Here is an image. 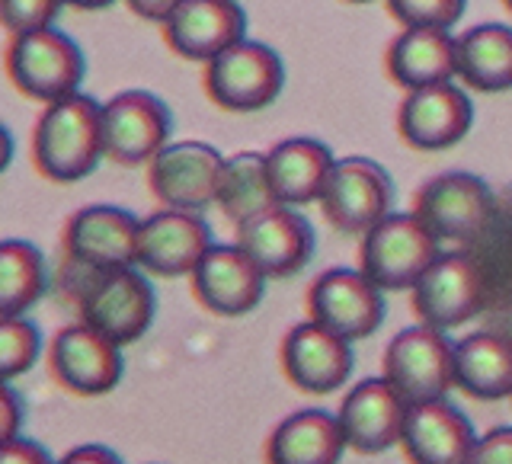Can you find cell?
<instances>
[{"mask_svg":"<svg viewBox=\"0 0 512 464\" xmlns=\"http://www.w3.org/2000/svg\"><path fill=\"white\" fill-rule=\"evenodd\" d=\"M202 87L218 109L247 116V112L272 106L282 96L285 64L276 48L266 42L240 39L205 64Z\"/></svg>","mask_w":512,"mask_h":464,"instance_id":"cell-5","label":"cell"},{"mask_svg":"<svg viewBox=\"0 0 512 464\" xmlns=\"http://www.w3.org/2000/svg\"><path fill=\"white\" fill-rule=\"evenodd\" d=\"M458 80L474 93L512 90V26L480 23L461 32Z\"/></svg>","mask_w":512,"mask_h":464,"instance_id":"cell-27","label":"cell"},{"mask_svg":"<svg viewBox=\"0 0 512 464\" xmlns=\"http://www.w3.org/2000/svg\"><path fill=\"white\" fill-rule=\"evenodd\" d=\"M23 429V400L13 391V384L4 381V394H0V442L16 439Z\"/></svg>","mask_w":512,"mask_h":464,"instance_id":"cell-34","label":"cell"},{"mask_svg":"<svg viewBox=\"0 0 512 464\" xmlns=\"http://www.w3.org/2000/svg\"><path fill=\"white\" fill-rule=\"evenodd\" d=\"M282 375L295 391L327 397L352 375V343L317 320H301L285 333L279 349Z\"/></svg>","mask_w":512,"mask_h":464,"instance_id":"cell-17","label":"cell"},{"mask_svg":"<svg viewBox=\"0 0 512 464\" xmlns=\"http://www.w3.org/2000/svg\"><path fill=\"white\" fill-rule=\"evenodd\" d=\"M474 125L471 96L455 80L407 90L397 109V135L413 151H448L468 138Z\"/></svg>","mask_w":512,"mask_h":464,"instance_id":"cell-15","label":"cell"},{"mask_svg":"<svg viewBox=\"0 0 512 464\" xmlns=\"http://www.w3.org/2000/svg\"><path fill=\"white\" fill-rule=\"evenodd\" d=\"M266 282V272L237 240L212 244L189 276L192 298L215 317H244L256 311L266 295Z\"/></svg>","mask_w":512,"mask_h":464,"instance_id":"cell-16","label":"cell"},{"mask_svg":"<svg viewBox=\"0 0 512 464\" xmlns=\"http://www.w3.org/2000/svg\"><path fill=\"white\" fill-rule=\"evenodd\" d=\"M141 218L119 205H87L64 221L61 250L74 269L138 266Z\"/></svg>","mask_w":512,"mask_h":464,"instance_id":"cell-14","label":"cell"},{"mask_svg":"<svg viewBox=\"0 0 512 464\" xmlns=\"http://www.w3.org/2000/svg\"><path fill=\"white\" fill-rule=\"evenodd\" d=\"M474 442L471 420L445 397L410 404L400 448L413 464H468Z\"/></svg>","mask_w":512,"mask_h":464,"instance_id":"cell-22","label":"cell"},{"mask_svg":"<svg viewBox=\"0 0 512 464\" xmlns=\"http://www.w3.org/2000/svg\"><path fill=\"white\" fill-rule=\"evenodd\" d=\"M439 253L442 240L413 212H391L362 234L359 269L381 292H410Z\"/></svg>","mask_w":512,"mask_h":464,"instance_id":"cell-4","label":"cell"},{"mask_svg":"<svg viewBox=\"0 0 512 464\" xmlns=\"http://www.w3.org/2000/svg\"><path fill=\"white\" fill-rule=\"evenodd\" d=\"M468 464H512V426H493L480 436Z\"/></svg>","mask_w":512,"mask_h":464,"instance_id":"cell-33","label":"cell"},{"mask_svg":"<svg viewBox=\"0 0 512 464\" xmlns=\"http://www.w3.org/2000/svg\"><path fill=\"white\" fill-rule=\"evenodd\" d=\"M234 231L237 244L266 272V279H292L314 256V228L295 205L279 202Z\"/></svg>","mask_w":512,"mask_h":464,"instance_id":"cell-19","label":"cell"},{"mask_svg":"<svg viewBox=\"0 0 512 464\" xmlns=\"http://www.w3.org/2000/svg\"><path fill=\"white\" fill-rule=\"evenodd\" d=\"M68 7L74 10H84V13H96V10H106L112 4H119V0H64Z\"/></svg>","mask_w":512,"mask_h":464,"instance_id":"cell-38","label":"cell"},{"mask_svg":"<svg viewBox=\"0 0 512 464\" xmlns=\"http://www.w3.org/2000/svg\"><path fill=\"white\" fill-rule=\"evenodd\" d=\"M317 205L330 228L349 237H359L368 228H375L384 215H391L394 183L388 170L375 164V160L343 157L333 164Z\"/></svg>","mask_w":512,"mask_h":464,"instance_id":"cell-9","label":"cell"},{"mask_svg":"<svg viewBox=\"0 0 512 464\" xmlns=\"http://www.w3.org/2000/svg\"><path fill=\"white\" fill-rule=\"evenodd\" d=\"M212 244V228L205 224L202 212L160 208L141 218L138 266L154 279H189Z\"/></svg>","mask_w":512,"mask_h":464,"instance_id":"cell-18","label":"cell"},{"mask_svg":"<svg viewBox=\"0 0 512 464\" xmlns=\"http://www.w3.org/2000/svg\"><path fill=\"white\" fill-rule=\"evenodd\" d=\"M384 378L407 404L445 397L455 388V343L445 330L416 324L400 330L384 349Z\"/></svg>","mask_w":512,"mask_h":464,"instance_id":"cell-6","label":"cell"},{"mask_svg":"<svg viewBox=\"0 0 512 464\" xmlns=\"http://www.w3.org/2000/svg\"><path fill=\"white\" fill-rule=\"evenodd\" d=\"M64 0H4V29L7 36L13 32H29L42 26H55Z\"/></svg>","mask_w":512,"mask_h":464,"instance_id":"cell-32","label":"cell"},{"mask_svg":"<svg viewBox=\"0 0 512 464\" xmlns=\"http://www.w3.org/2000/svg\"><path fill=\"white\" fill-rule=\"evenodd\" d=\"M343 4H375V0H343Z\"/></svg>","mask_w":512,"mask_h":464,"instance_id":"cell-39","label":"cell"},{"mask_svg":"<svg viewBox=\"0 0 512 464\" xmlns=\"http://www.w3.org/2000/svg\"><path fill=\"white\" fill-rule=\"evenodd\" d=\"M224 154L205 141H170L148 164V189L160 208L205 212L218 202Z\"/></svg>","mask_w":512,"mask_h":464,"instance_id":"cell-13","label":"cell"},{"mask_svg":"<svg viewBox=\"0 0 512 464\" xmlns=\"http://www.w3.org/2000/svg\"><path fill=\"white\" fill-rule=\"evenodd\" d=\"M272 189L282 205H311L320 202V192L327 186V176L333 170V151L317 138H288L279 141L266 154Z\"/></svg>","mask_w":512,"mask_h":464,"instance_id":"cell-26","label":"cell"},{"mask_svg":"<svg viewBox=\"0 0 512 464\" xmlns=\"http://www.w3.org/2000/svg\"><path fill=\"white\" fill-rule=\"evenodd\" d=\"M48 288L45 256L29 240H4L0 244V317H20L36 304Z\"/></svg>","mask_w":512,"mask_h":464,"instance_id":"cell-29","label":"cell"},{"mask_svg":"<svg viewBox=\"0 0 512 464\" xmlns=\"http://www.w3.org/2000/svg\"><path fill=\"white\" fill-rule=\"evenodd\" d=\"M42 352L39 327L20 317H0V381H13L36 365Z\"/></svg>","mask_w":512,"mask_h":464,"instance_id":"cell-30","label":"cell"},{"mask_svg":"<svg viewBox=\"0 0 512 464\" xmlns=\"http://www.w3.org/2000/svg\"><path fill=\"white\" fill-rule=\"evenodd\" d=\"M410 404L400 397L388 378H365L352 388L340 404V426L349 452L381 455L400 445Z\"/></svg>","mask_w":512,"mask_h":464,"instance_id":"cell-21","label":"cell"},{"mask_svg":"<svg viewBox=\"0 0 512 464\" xmlns=\"http://www.w3.org/2000/svg\"><path fill=\"white\" fill-rule=\"evenodd\" d=\"M4 71L26 100L55 103L77 93L87 74L80 45L55 26L13 32L4 48Z\"/></svg>","mask_w":512,"mask_h":464,"instance_id":"cell-3","label":"cell"},{"mask_svg":"<svg viewBox=\"0 0 512 464\" xmlns=\"http://www.w3.org/2000/svg\"><path fill=\"white\" fill-rule=\"evenodd\" d=\"M29 154L32 167L48 183L71 186L87 180L106 157L103 103L80 90L45 103L36 128H32Z\"/></svg>","mask_w":512,"mask_h":464,"instance_id":"cell-1","label":"cell"},{"mask_svg":"<svg viewBox=\"0 0 512 464\" xmlns=\"http://www.w3.org/2000/svg\"><path fill=\"white\" fill-rule=\"evenodd\" d=\"M77 314L93 330L106 333L119 346L138 343L151 330L157 314V298L151 282L144 279L148 272L141 266H122V269H77Z\"/></svg>","mask_w":512,"mask_h":464,"instance_id":"cell-2","label":"cell"},{"mask_svg":"<svg viewBox=\"0 0 512 464\" xmlns=\"http://www.w3.org/2000/svg\"><path fill=\"white\" fill-rule=\"evenodd\" d=\"M384 74L404 93L455 80L458 39L448 29L404 26L384 48Z\"/></svg>","mask_w":512,"mask_h":464,"instance_id":"cell-23","label":"cell"},{"mask_svg":"<svg viewBox=\"0 0 512 464\" xmlns=\"http://www.w3.org/2000/svg\"><path fill=\"white\" fill-rule=\"evenodd\" d=\"M61 461H68V464H87V461H106V464H116V461H122L112 448H106V445H77V448H71L68 455H64Z\"/></svg>","mask_w":512,"mask_h":464,"instance_id":"cell-37","label":"cell"},{"mask_svg":"<svg viewBox=\"0 0 512 464\" xmlns=\"http://www.w3.org/2000/svg\"><path fill=\"white\" fill-rule=\"evenodd\" d=\"M391 20L404 26H429V29H452L461 23L468 0H384Z\"/></svg>","mask_w":512,"mask_h":464,"instance_id":"cell-31","label":"cell"},{"mask_svg":"<svg viewBox=\"0 0 512 464\" xmlns=\"http://www.w3.org/2000/svg\"><path fill=\"white\" fill-rule=\"evenodd\" d=\"M455 388L484 404L512 397V336L480 330L455 343Z\"/></svg>","mask_w":512,"mask_h":464,"instance_id":"cell-25","label":"cell"},{"mask_svg":"<svg viewBox=\"0 0 512 464\" xmlns=\"http://www.w3.org/2000/svg\"><path fill=\"white\" fill-rule=\"evenodd\" d=\"M125 4H128V10L138 16V20L160 26L176 7L183 4V0H125Z\"/></svg>","mask_w":512,"mask_h":464,"instance_id":"cell-36","label":"cell"},{"mask_svg":"<svg viewBox=\"0 0 512 464\" xmlns=\"http://www.w3.org/2000/svg\"><path fill=\"white\" fill-rule=\"evenodd\" d=\"M160 36L173 55L208 64L224 48L247 39V13L237 0H183L160 23Z\"/></svg>","mask_w":512,"mask_h":464,"instance_id":"cell-20","label":"cell"},{"mask_svg":"<svg viewBox=\"0 0 512 464\" xmlns=\"http://www.w3.org/2000/svg\"><path fill=\"white\" fill-rule=\"evenodd\" d=\"M173 116L151 90H122L103 103L106 157L119 167H148L170 144Z\"/></svg>","mask_w":512,"mask_h":464,"instance_id":"cell-11","label":"cell"},{"mask_svg":"<svg viewBox=\"0 0 512 464\" xmlns=\"http://www.w3.org/2000/svg\"><path fill=\"white\" fill-rule=\"evenodd\" d=\"M122 346L84 320L61 327L48 349V375L74 397H103L122 381Z\"/></svg>","mask_w":512,"mask_h":464,"instance_id":"cell-10","label":"cell"},{"mask_svg":"<svg viewBox=\"0 0 512 464\" xmlns=\"http://www.w3.org/2000/svg\"><path fill=\"white\" fill-rule=\"evenodd\" d=\"M215 205L221 208V215L228 218L234 228H240L244 221L266 212V208L279 205L276 189H272L266 154L237 151L231 157H224Z\"/></svg>","mask_w":512,"mask_h":464,"instance_id":"cell-28","label":"cell"},{"mask_svg":"<svg viewBox=\"0 0 512 464\" xmlns=\"http://www.w3.org/2000/svg\"><path fill=\"white\" fill-rule=\"evenodd\" d=\"M503 7L509 10V16H512V0H503Z\"/></svg>","mask_w":512,"mask_h":464,"instance_id":"cell-40","label":"cell"},{"mask_svg":"<svg viewBox=\"0 0 512 464\" xmlns=\"http://www.w3.org/2000/svg\"><path fill=\"white\" fill-rule=\"evenodd\" d=\"M346 448L340 416L327 410H298L269 432L263 458L269 464H336Z\"/></svg>","mask_w":512,"mask_h":464,"instance_id":"cell-24","label":"cell"},{"mask_svg":"<svg viewBox=\"0 0 512 464\" xmlns=\"http://www.w3.org/2000/svg\"><path fill=\"white\" fill-rule=\"evenodd\" d=\"M0 461H4V464H20V461L45 464V461H52V455H48L39 442H32L26 436H16V439L0 442Z\"/></svg>","mask_w":512,"mask_h":464,"instance_id":"cell-35","label":"cell"},{"mask_svg":"<svg viewBox=\"0 0 512 464\" xmlns=\"http://www.w3.org/2000/svg\"><path fill=\"white\" fill-rule=\"evenodd\" d=\"M410 304L420 324L455 330L484 311L487 282L468 253L442 250L439 260L410 288Z\"/></svg>","mask_w":512,"mask_h":464,"instance_id":"cell-8","label":"cell"},{"mask_svg":"<svg viewBox=\"0 0 512 464\" xmlns=\"http://www.w3.org/2000/svg\"><path fill=\"white\" fill-rule=\"evenodd\" d=\"M410 212L439 240L471 244L493 218V192L474 173L448 170L416 189Z\"/></svg>","mask_w":512,"mask_h":464,"instance_id":"cell-7","label":"cell"},{"mask_svg":"<svg viewBox=\"0 0 512 464\" xmlns=\"http://www.w3.org/2000/svg\"><path fill=\"white\" fill-rule=\"evenodd\" d=\"M308 317L327 330L359 343L375 336L384 324V292L362 269H327L308 288Z\"/></svg>","mask_w":512,"mask_h":464,"instance_id":"cell-12","label":"cell"}]
</instances>
